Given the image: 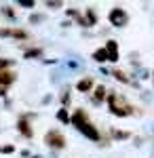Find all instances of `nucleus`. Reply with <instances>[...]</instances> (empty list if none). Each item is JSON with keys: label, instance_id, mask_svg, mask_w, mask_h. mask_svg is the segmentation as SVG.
I'll list each match as a JSON object with an SVG mask.
<instances>
[{"label": "nucleus", "instance_id": "3", "mask_svg": "<svg viewBox=\"0 0 154 158\" xmlns=\"http://www.w3.org/2000/svg\"><path fill=\"white\" fill-rule=\"evenodd\" d=\"M13 80H15V74L13 72H4V70H0V85H11Z\"/></svg>", "mask_w": 154, "mask_h": 158}, {"label": "nucleus", "instance_id": "4", "mask_svg": "<svg viewBox=\"0 0 154 158\" xmlns=\"http://www.w3.org/2000/svg\"><path fill=\"white\" fill-rule=\"evenodd\" d=\"M112 21H114V23H122V21H125V13H120L118 9H116V11L112 13Z\"/></svg>", "mask_w": 154, "mask_h": 158}, {"label": "nucleus", "instance_id": "2", "mask_svg": "<svg viewBox=\"0 0 154 158\" xmlns=\"http://www.w3.org/2000/svg\"><path fill=\"white\" fill-rule=\"evenodd\" d=\"M0 36H15V38H28L24 30H0Z\"/></svg>", "mask_w": 154, "mask_h": 158}, {"label": "nucleus", "instance_id": "1", "mask_svg": "<svg viewBox=\"0 0 154 158\" xmlns=\"http://www.w3.org/2000/svg\"><path fill=\"white\" fill-rule=\"evenodd\" d=\"M47 143L49 146H55V148H61L63 146V137L59 133H49L47 135Z\"/></svg>", "mask_w": 154, "mask_h": 158}, {"label": "nucleus", "instance_id": "5", "mask_svg": "<svg viewBox=\"0 0 154 158\" xmlns=\"http://www.w3.org/2000/svg\"><path fill=\"white\" fill-rule=\"evenodd\" d=\"M19 131H21L24 135H32V131L28 129V124H25V122H19Z\"/></svg>", "mask_w": 154, "mask_h": 158}, {"label": "nucleus", "instance_id": "7", "mask_svg": "<svg viewBox=\"0 0 154 158\" xmlns=\"http://www.w3.org/2000/svg\"><path fill=\"white\" fill-rule=\"evenodd\" d=\"M6 65H9V61H6V59H0V70H2V68H6Z\"/></svg>", "mask_w": 154, "mask_h": 158}, {"label": "nucleus", "instance_id": "6", "mask_svg": "<svg viewBox=\"0 0 154 158\" xmlns=\"http://www.w3.org/2000/svg\"><path fill=\"white\" fill-rule=\"evenodd\" d=\"M0 152H13V146H2V148H0Z\"/></svg>", "mask_w": 154, "mask_h": 158}]
</instances>
